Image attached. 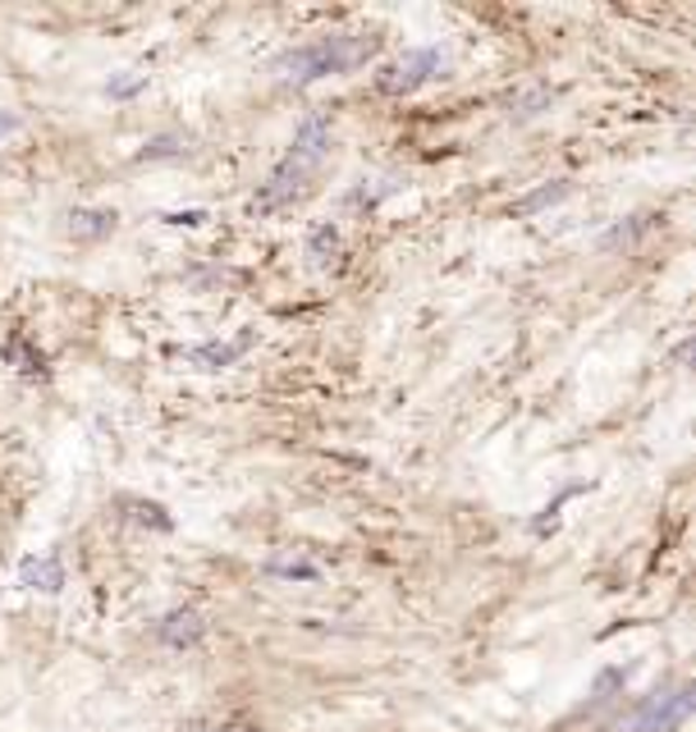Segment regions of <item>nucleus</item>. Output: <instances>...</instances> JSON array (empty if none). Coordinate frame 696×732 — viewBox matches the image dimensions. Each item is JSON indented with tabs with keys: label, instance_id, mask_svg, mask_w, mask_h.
Instances as JSON below:
<instances>
[{
	"label": "nucleus",
	"instance_id": "1",
	"mask_svg": "<svg viewBox=\"0 0 696 732\" xmlns=\"http://www.w3.org/2000/svg\"><path fill=\"white\" fill-rule=\"evenodd\" d=\"M372 50H376L372 37H321L312 46L289 50V56L279 60V69H285L289 83H317L326 73H344L353 65H363Z\"/></svg>",
	"mask_w": 696,
	"mask_h": 732
},
{
	"label": "nucleus",
	"instance_id": "2",
	"mask_svg": "<svg viewBox=\"0 0 696 732\" xmlns=\"http://www.w3.org/2000/svg\"><path fill=\"white\" fill-rule=\"evenodd\" d=\"M441 65H445V56H441V50H431V46L408 50V56H399L395 65H385V69L376 73V88H380L385 96H408V92L426 88L431 78L441 73Z\"/></svg>",
	"mask_w": 696,
	"mask_h": 732
},
{
	"label": "nucleus",
	"instance_id": "3",
	"mask_svg": "<svg viewBox=\"0 0 696 732\" xmlns=\"http://www.w3.org/2000/svg\"><path fill=\"white\" fill-rule=\"evenodd\" d=\"M692 687H678V691H655V696H647L632 710V719H628V732H678L683 723H687V714H692Z\"/></svg>",
	"mask_w": 696,
	"mask_h": 732
},
{
	"label": "nucleus",
	"instance_id": "4",
	"mask_svg": "<svg viewBox=\"0 0 696 732\" xmlns=\"http://www.w3.org/2000/svg\"><path fill=\"white\" fill-rule=\"evenodd\" d=\"M326 147H330V142H326V119L312 115V119H303V128H298V138H294V147H289L285 161H294V165H303L307 174H312V170L321 165Z\"/></svg>",
	"mask_w": 696,
	"mask_h": 732
},
{
	"label": "nucleus",
	"instance_id": "5",
	"mask_svg": "<svg viewBox=\"0 0 696 732\" xmlns=\"http://www.w3.org/2000/svg\"><path fill=\"white\" fill-rule=\"evenodd\" d=\"M19 582L28 586V591H42V595H60L65 591V568L60 559H23L19 563Z\"/></svg>",
	"mask_w": 696,
	"mask_h": 732
},
{
	"label": "nucleus",
	"instance_id": "6",
	"mask_svg": "<svg viewBox=\"0 0 696 732\" xmlns=\"http://www.w3.org/2000/svg\"><path fill=\"white\" fill-rule=\"evenodd\" d=\"M0 353H5V362L14 366L19 376H28V380H42V376H46V362H42V353L28 344V334H23V330H10L5 344H0Z\"/></svg>",
	"mask_w": 696,
	"mask_h": 732
},
{
	"label": "nucleus",
	"instance_id": "7",
	"mask_svg": "<svg viewBox=\"0 0 696 732\" xmlns=\"http://www.w3.org/2000/svg\"><path fill=\"white\" fill-rule=\"evenodd\" d=\"M111 229H115V211H101V206H88V211L69 216V233H73V239H83V243L106 239Z\"/></svg>",
	"mask_w": 696,
	"mask_h": 732
},
{
	"label": "nucleus",
	"instance_id": "8",
	"mask_svg": "<svg viewBox=\"0 0 696 732\" xmlns=\"http://www.w3.org/2000/svg\"><path fill=\"white\" fill-rule=\"evenodd\" d=\"M248 348H252V334H239V339H229V344H202V348H189V362L229 366V362H239Z\"/></svg>",
	"mask_w": 696,
	"mask_h": 732
},
{
	"label": "nucleus",
	"instance_id": "9",
	"mask_svg": "<svg viewBox=\"0 0 696 732\" xmlns=\"http://www.w3.org/2000/svg\"><path fill=\"white\" fill-rule=\"evenodd\" d=\"M157 632H161L166 645H193V641L202 637V618L189 614V609H184V614H166Z\"/></svg>",
	"mask_w": 696,
	"mask_h": 732
},
{
	"label": "nucleus",
	"instance_id": "10",
	"mask_svg": "<svg viewBox=\"0 0 696 732\" xmlns=\"http://www.w3.org/2000/svg\"><path fill=\"white\" fill-rule=\"evenodd\" d=\"M559 197H569V183H546V188H536V193L513 202V216H532V211H540V206H550Z\"/></svg>",
	"mask_w": 696,
	"mask_h": 732
},
{
	"label": "nucleus",
	"instance_id": "11",
	"mask_svg": "<svg viewBox=\"0 0 696 732\" xmlns=\"http://www.w3.org/2000/svg\"><path fill=\"white\" fill-rule=\"evenodd\" d=\"M307 252H312L317 261H330L334 252H340V233H334V225H317L312 239H307Z\"/></svg>",
	"mask_w": 696,
	"mask_h": 732
},
{
	"label": "nucleus",
	"instance_id": "12",
	"mask_svg": "<svg viewBox=\"0 0 696 732\" xmlns=\"http://www.w3.org/2000/svg\"><path fill=\"white\" fill-rule=\"evenodd\" d=\"M651 229V216H632L628 225H614L609 233H605V248H618V243H632L637 233H647Z\"/></svg>",
	"mask_w": 696,
	"mask_h": 732
},
{
	"label": "nucleus",
	"instance_id": "13",
	"mask_svg": "<svg viewBox=\"0 0 696 732\" xmlns=\"http://www.w3.org/2000/svg\"><path fill=\"white\" fill-rule=\"evenodd\" d=\"M170 156H184V142L179 138H151L147 147H142V161H170Z\"/></svg>",
	"mask_w": 696,
	"mask_h": 732
},
{
	"label": "nucleus",
	"instance_id": "14",
	"mask_svg": "<svg viewBox=\"0 0 696 732\" xmlns=\"http://www.w3.org/2000/svg\"><path fill=\"white\" fill-rule=\"evenodd\" d=\"M275 577H298V582H312L317 577V563H303V559H275L271 563Z\"/></svg>",
	"mask_w": 696,
	"mask_h": 732
},
{
	"label": "nucleus",
	"instance_id": "15",
	"mask_svg": "<svg viewBox=\"0 0 696 732\" xmlns=\"http://www.w3.org/2000/svg\"><path fill=\"white\" fill-rule=\"evenodd\" d=\"M540 106H550V92H532V96H523V101H518V111H513V115L527 119V115H536Z\"/></svg>",
	"mask_w": 696,
	"mask_h": 732
},
{
	"label": "nucleus",
	"instance_id": "16",
	"mask_svg": "<svg viewBox=\"0 0 696 732\" xmlns=\"http://www.w3.org/2000/svg\"><path fill=\"white\" fill-rule=\"evenodd\" d=\"M134 508H138V517H142V522H151V527H161V531H170V517H166V513H161L157 504H134Z\"/></svg>",
	"mask_w": 696,
	"mask_h": 732
},
{
	"label": "nucleus",
	"instance_id": "17",
	"mask_svg": "<svg viewBox=\"0 0 696 732\" xmlns=\"http://www.w3.org/2000/svg\"><path fill=\"white\" fill-rule=\"evenodd\" d=\"M138 88H147V73H138V78H119V83H111V96H134Z\"/></svg>",
	"mask_w": 696,
	"mask_h": 732
},
{
	"label": "nucleus",
	"instance_id": "18",
	"mask_svg": "<svg viewBox=\"0 0 696 732\" xmlns=\"http://www.w3.org/2000/svg\"><path fill=\"white\" fill-rule=\"evenodd\" d=\"M166 220H170V225H189V229H193V225H202V220H206V211H174V216H166Z\"/></svg>",
	"mask_w": 696,
	"mask_h": 732
},
{
	"label": "nucleus",
	"instance_id": "19",
	"mask_svg": "<svg viewBox=\"0 0 696 732\" xmlns=\"http://www.w3.org/2000/svg\"><path fill=\"white\" fill-rule=\"evenodd\" d=\"M14 128H19V115H10V111H0V138H5V134H14Z\"/></svg>",
	"mask_w": 696,
	"mask_h": 732
}]
</instances>
